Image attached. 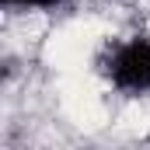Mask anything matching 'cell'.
Segmentation results:
<instances>
[{
  "mask_svg": "<svg viewBox=\"0 0 150 150\" xmlns=\"http://www.w3.org/2000/svg\"><path fill=\"white\" fill-rule=\"evenodd\" d=\"M112 84L122 91H150V42L133 38L112 56Z\"/></svg>",
  "mask_w": 150,
  "mask_h": 150,
  "instance_id": "1",
  "label": "cell"
},
{
  "mask_svg": "<svg viewBox=\"0 0 150 150\" xmlns=\"http://www.w3.org/2000/svg\"><path fill=\"white\" fill-rule=\"evenodd\" d=\"M4 7H38V11H45V7H56L59 0H0Z\"/></svg>",
  "mask_w": 150,
  "mask_h": 150,
  "instance_id": "2",
  "label": "cell"
}]
</instances>
